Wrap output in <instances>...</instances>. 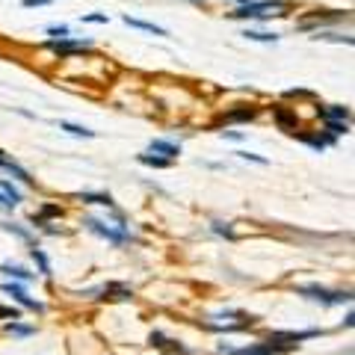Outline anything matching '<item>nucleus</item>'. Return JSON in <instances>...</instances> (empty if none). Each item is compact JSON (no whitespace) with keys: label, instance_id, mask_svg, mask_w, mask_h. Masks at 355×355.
I'll return each mask as SVG.
<instances>
[{"label":"nucleus","instance_id":"obj_1","mask_svg":"<svg viewBox=\"0 0 355 355\" xmlns=\"http://www.w3.org/2000/svg\"><path fill=\"white\" fill-rule=\"evenodd\" d=\"M284 9H287L284 0H243L231 12V18H270V15H282Z\"/></svg>","mask_w":355,"mask_h":355},{"label":"nucleus","instance_id":"obj_2","mask_svg":"<svg viewBox=\"0 0 355 355\" xmlns=\"http://www.w3.org/2000/svg\"><path fill=\"white\" fill-rule=\"evenodd\" d=\"M83 225L92 231V234H98L101 240H107V243H113V246H121V243H128L130 240V234L125 231V225H110V222H104V219H95V216H86L83 219Z\"/></svg>","mask_w":355,"mask_h":355},{"label":"nucleus","instance_id":"obj_3","mask_svg":"<svg viewBox=\"0 0 355 355\" xmlns=\"http://www.w3.org/2000/svg\"><path fill=\"white\" fill-rule=\"evenodd\" d=\"M296 293L314 299V302H323V305H343V302H349V293H331V291H326V287H317V284L299 287Z\"/></svg>","mask_w":355,"mask_h":355},{"label":"nucleus","instance_id":"obj_4","mask_svg":"<svg viewBox=\"0 0 355 355\" xmlns=\"http://www.w3.org/2000/svg\"><path fill=\"white\" fill-rule=\"evenodd\" d=\"M48 48L53 53H60V57H71V53H83L92 48V42L89 39H71V36H65V39H48Z\"/></svg>","mask_w":355,"mask_h":355},{"label":"nucleus","instance_id":"obj_5","mask_svg":"<svg viewBox=\"0 0 355 355\" xmlns=\"http://www.w3.org/2000/svg\"><path fill=\"white\" fill-rule=\"evenodd\" d=\"M3 293H9L18 305H24V308H30V311H39V314L44 311V308H42V302H36V299H30V296H27V291H24L21 284H9V282H6V284H3Z\"/></svg>","mask_w":355,"mask_h":355},{"label":"nucleus","instance_id":"obj_6","mask_svg":"<svg viewBox=\"0 0 355 355\" xmlns=\"http://www.w3.org/2000/svg\"><path fill=\"white\" fill-rule=\"evenodd\" d=\"M148 154H157V157H163V160L172 163L178 154H181V146H175V142H169V139H151Z\"/></svg>","mask_w":355,"mask_h":355},{"label":"nucleus","instance_id":"obj_7","mask_svg":"<svg viewBox=\"0 0 355 355\" xmlns=\"http://www.w3.org/2000/svg\"><path fill=\"white\" fill-rule=\"evenodd\" d=\"M0 169L3 172H9L12 178H18V181H24V184H33V178H30V172L24 169L21 163H15L12 157H6V151H0Z\"/></svg>","mask_w":355,"mask_h":355},{"label":"nucleus","instance_id":"obj_8","mask_svg":"<svg viewBox=\"0 0 355 355\" xmlns=\"http://www.w3.org/2000/svg\"><path fill=\"white\" fill-rule=\"evenodd\" d=\"M299 142H305L314 151H323L326 146H335V137L331 133H299Z\"/></svg>","mask_w":355,"mask_h":355},{"label":"nucleus","instance_id":"obj_9","mask_svg":"<svg viewBox=\"0 0 355 355\" xmlns=\"http://www.w3.org/2000/svg\"><path fill=\"white\" fill-rule=\"evenodd\" d=\"M121 21H125L128 27H137V30L154 33V36H169V30H166V27H157V24H151V21H142V18H133V15H125Z\"/></svg>","mask_w":355,"mask_h":355},{"label":"nucleus","instance_id":"obj_10","mask_svg":"<svg viewBox=\"0 0 355 355\" xmlns=\"http://www.w3.org/2000/svg\"><path fill=\"white\" fill-rule=\"evenodd\" d=\"M320 113L326 116V121H347L349 125V107H340V104H329V107H323Z\"/></svg>","mask_w":355,"mask_h":355},{"label":"nucleus","instance_id":"obj_11","mask_svg":"<svg viewBox=\"0 0 355 355\" xmlns=\"http://www.w3.org/2000/svg\"><path fill=\"white\" fill-rule=\"evenodd\" d=\"M0 196L6 198V205H9V207H15V205L24 202V198H21V190H15L12 181H0Z\"/></svg>","mask_w":355,"mask_h":355},{"label":"nucleus","instance_id":"obj_12","mask_svg":"<svg viewBox=\"0 0 355 355\" xmlns=\"http://www.w3.org/2000/svg\"><path fill=\"white\" fill-rule=\"evenodd\" d=\"M275 121H279V128L287 130V133H296V116L284 113L282 107H275Z\"/></svg>","mask_w":355,"mask_h":355},{"label":"nucleus","instance_id":"obj_13","mask_svg":"<svg viewBox=\"0 0 355 355\" xmlns=\"http://www.w3.org/2000/svg\"><path fill=\"white\" fill-rule=\"evenodd\" d=\"M60 130H69L71 137H83V139H92L95 137V130H89L83 125H74V121H60Z\"/></svg>","mask_w":355,"mask_h":355},{"label":"nucleus","instance_id":"obj_14","mask_svg":"<svg viewBox=\"0 0 355 355\" xmlns=\"http://www.w3.org/2000/svg\"><path fill=\"white\" fill-rule=\"evenodd\" d=\"M249 119H254V110L252 107H240V110H231L228 116H222L225 125H231V121H249Z\"/></svg>","mask_w":355,"mask_h":355},{"label":"nucleus","instance_id":"obj_15","mask_svg":"<svg viewBox=\"0 0 355 355\" xmlns=\"http://www.w3.org/2000/svg\"><path fill=\"white\" fill-rule=\"evenodd\" d=\"M0 272L12 275V279H18V282H30L33 279V272H27L24 266H12V263H3V266H0Z\"/></svg>","mask_w":355,"mask_h":355},{"label":"nucleus","instance_id":"obj_16","mask_svg":"<svg viewBox=\"0 0 355 355\" xmlns=\"http://www.w3.org/2000/svg\"><path fill=\"white\" fill-rule=\"evenodd\" d=\"M80 202H89V205H104V207H113V198L107 193H80Z\"/></svg>","mask_w":355,"mask_h":355},{"label":"nucleus","instance_id":"obj_17","mask_svg":"<svg viewBox=\"0 0 355 355\" xmlns=\"http://www.w3.org/2000/svg\"><path fill=\"white\" fill-rule=\"evenodd\" d=\"M243 36L249 42H279V33H263V30H246Z\"/></svg>","mask_w":355,"mask_h":355},{"label":"nucleus","instance_id":"obj_18","mask_svg":"<svg viewBox=\"0 0 355 355\" xmlns=\"http://www.w3.org/2000/svg\"><path fill=\"white\" fill-rule=\"evenodd\" d=\"M139 163H146V166H154V169H166V166H172L169 160L157 157V154H139Z\"/></svg>","mask_w":355,"mask_h":355},{"label":"nucleus","instance_id":"obj_19","mask_svg":"<svg viewBox=\"0 0 355 355\" xmlns=\"http://www.w3.org/2000/svg\"><path fill=\"white\" fill-rule=\"evenodd\" d=\"M349 130V125H347V121H326V133H331V137H340V133H347Z\"/></svg>","mask_w":355,"mask_h":355},{"label":"nucleus","instance_id":"obj_20","mask_svg":"<svg viewBox=\"0 0 355 355\" xmlns=\"http://www.w3.org/2000/svg\"><path fill=\"white\" fill-rule=\"evenodd\" d=\"M33 261L39 263V270H42L44 275H51V263H48V258L42 254V249H33Z\"/></svg>","mask_w":355,"mask_h":355},{"label":"nucleus","instance_id":"obj_21","mask_svg":"<svg viewBox=\"0 0 355 355\" xmlns=\"http://www.w3.org/2000/svg\"><path fill=\"white\" fill-rule=\"evenodd\" d=\"M237 157L249 160V163H258V166H266V157H261V154H254V151H237Z\"/></svg>","mask_w":355,"mask_h":355},{"label":"nucleus","instance_id":"obj_22","mask_svg":"<svg viewBox=\"0 0 355 355\" xmlns=\"http://www.w3.org/2000/svg\"><path fill=\"white\" fill-rule=\"evenodd\" d=\"M317 39H329V42H343V44H352V36H340V33H320Z\"/></svg>","mask_w":355,"mask_h":355},{"label":"nucleus","instance_id":"obj_23","mask_svg":"<svg viewBox=\"0 0 355 355\" xmlns=\"http://www.w3.org/2000/svg\"><path fill=\"white\" fill-rule=\"evenodd\" d=\"M83 21H86V24H107V15L104 12H89V15H83Z\"/></svg>","mask_w":355,"mask_h":355},{"label":"nucleus","instance_id":"obj_24","mask_svg":"<svg viewBox=\"0 0 355 355\" xmlns=\"http://www.w3.org/2000/svg\"><path fill=\"white\" fill-rule=\"evenodd\" d=\"M48 36H51V39H65V36H69V27H65V24H60V27H48Z\"/></svg>","mask_w":355,"mask_h":355},{"label":"nucleus","instance_id":"obj_25","mask_svg":"<svg viewBox=\"0 0 355 355\" xmlns=\"http://www.w3.org/2000/svg\"><path fill=\"white\" fill-rule=\"evenodd\" d=\"M0 228H6V231H15V234H18L21 240H30V234H27V231H24V228H18V225H3V222H0Z\"/></svg>","mask_w":355,"mask_h":355},{"label":"nucleus","instance_id":"obj_26","mask_svg":"<svg viewBox=\"0 0 355 355\" xmlns=\"http://www.w3.org/2000/svg\"><path fill=\"white\" fill-rule=\"evenodd\" d=\"M0 317H6V320H18V311H15V308H0Z\"/></svg>","mask_w":355,"mask_h":355},{"label":"nucleus","instance_id":"obj_27","mask_svg":"<svg viewBox=\"0 0 355 355\" xmlns=\"http://www.w3.org/2000/svg\"><path fill=\"white\" fill-rule=\"evenodd\" d=\"M48 3H51V0H24L27 9H33V6H48Z\"/></svg>","mask_w":355,"mask_h":355},{"label":"nucleus","instance_id":"obj_28","mask_svg":"<svg viewBox=\"0 0 355 355\" xmlns=\"http://www.w3.org/2000/svg\"><path fill=\"white\" fill-rule=\"evenodd\" d=\"M222 137L225 139H243V133L240 130H222Z\"/></svg>","mask_w":355,"mask_h":355},{"label":"nucleus","instance_id":"obj_29","mask_svg":"<svg viewBox=\"0 0 355 355\" xmlns=\"http://www.w3.org/2000/svg\"><path fill=\"white\" fill-rule=\"evenodd\" d=\"M0 205H3V207H9V205H6V198H3V196H0Z\"/></svg>","mask_w":355,"mask_h":355},{"label":"nucleus","instance_id":"obj_30","mask_svg":"<svg viewBox=\"0 0 355 355\" xmlns=\"http://www.w3.org/2000/svg\"><path fill=\"white\" fill-rule=\"evenodd\" d=\"M237 3H243V0H237Z\"/></svg>","mask_w":355,"mask_h":355}]
</instances>
